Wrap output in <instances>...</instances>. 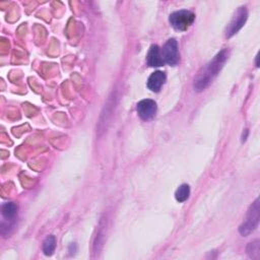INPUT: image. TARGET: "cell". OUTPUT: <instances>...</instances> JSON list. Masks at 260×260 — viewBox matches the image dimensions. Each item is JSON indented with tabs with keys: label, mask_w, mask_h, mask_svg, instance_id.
Listing matches in <instances>:
<instances>
[{
	"label": "cell",
	"mask_w": 260,
	"mask_h": 260,
	"mask_svg": "<svg viewBox=\"0 0 260 260\" xmlns=\"http://www.w3.org/2000/svg\"><path fill=\"white\" fill-rule=\"evenodd\" d=\"M228 56V49H223L219 53H217L211 61H209L204 67L201 68V70L198 72L194 79L193 86L196 91L204 90L211 83L213 78L217 75V73L220 71L223 64L225 63Z\"/></svg>",
	"instance_id": "obj_1"
},
{
	"label": "cell",
	"mask_w": 260,
	"mask_h": 260,
	"mask_svg": "<svg viewBox=\"0 0 260 260\" xmlns=\"http://www.w3.org/2000/svg\"><path fill=\"white\" fill-rule=\"evenodd\" d=\"M259 199L257 198L249 207L243 223L239 228V232L242 236L246 237L250 235L258 226L259 223Z\"/></svg>",
	"instance_id": "obj_2"
},
{
	"label": "cell",
	"mask_w": 260,
	"mask_h": 260,
	"mask_svg": "<svg viewBox=\"0 0 260 260\" xmlns=\"http://www.w3.org/2000/svg\"><path fill=\"white\" fill-rule=\"evenodd\" d=\"M194 20H195V14L192 11L186 10V9L175 11L171 13L169 17V21L171 25L175 29L180 31L187 30L192 25Z\"/></svg>",
	"instance_id": "obj_3"
},
{
	"label": "cell",
	"mask_w": 260,
	"mask_h": 260,
	"mask_svg": "<svg viewBox=\"0 0 260 260\" xmlns=\"http://www.w3.org/2000/svg\"><path fill=\"white\" fill-rule=\"evenodd\" d=\"M160 55L165 64H168L170 66H176L180 61L177 41L175 39H169L162 46Z\"/></svg>",
	"instance_id": "obj_4"
},
{
	"label": "cell",
	"mask_w": 260,
	"mask_h": 260,
	"mask_svg": "<svg viewBox=\"0 0 260 260\" xmlns=\"http://www.w3.org/2000/svg\"><path fill=\"white\" fill-rule=\"evenodd\" d=\"M247 18H248L247 8L245 6L239 7L225 28V38H231L234 35H236L244 26Z\"/></svg>",
	"instance_id": "obj_5"
},
{
	"label": "cell",
	"mask_w": 260,
	"mask_h": 260,
	"mask_svg": "<svg viewBox=\"0 0 260 260\" xmlns=\"http://www.w3.org/2000/svg\"><path fill=\"white\" fill-rule=\"evenodd\" d=\"M137 110V114L138 116L144 120V121H148L150 119H152L155 116L157 107H156V103L152 100H142L137 104L136 107Z\"/></svg>",
	"instance_id": "obj_6"
},
{
	"label": "cell",
	"mask_w": 260,
	"mask_h": 260,
	"mask_svg": "<svg viewBox=\"0 0 260 260\" xmlns=\"http://www.w3.org/2000/svg\"><path fill=\"white\" fill-rule=\"evenodd\" d=\"M166 79H167V76H166L165 72H162V71H154L148 77L147 87L151 91L158 92L160 90L161 86L164 85V83L166 82Z\"/></svg>",
	"instance_id": "obj_7"
},
{
	"label": "cell",
	"mask_w": 260,
	"mask_h": 260,
	"mask_svg": "<svg viewBox=\"0 0 260 260\" xmlns=\"http://www.w3.org/2000/svg\"><path fill=\"white\" fill-rule=\"evenodd\" d=\"M146 61L148 66L150 67H159L162 66L165 63L161 59V55H160V51L157 45H151L148 53L146 55Z\"/></svg>",
	"instance_id": "obj_8"
},
{
	"label": "cell",
	"mask_w": 260,
	"mask_h": 260,
	"mask_svg": "<svg viewBox=\"0 0 260 260\" xmlns=\"http://www.w3.org/2000/svg\"><path fill=\"white\" fill-rule=\"evenodd\" d=\"M2 215L7 220H12L17 214V205L13 202H7L2 205Z\"/></svg>",
	"instance_id": "obj_9"
},
{
	"label": "cell",
	"mask_w": 260,
	"mask_h": 260,
	"mask_svg": "<svg viewBox=\"0 0 260 260\" xmlns=\"http://www.w3.org/2000/svg\"><path fill=\"white\" fill-rule=\"evenodd\" d=\"M190 195V187L188 184H182L175 193V198L179 202H184L189 198Z\"/></svg>",
	"instance_id": "obj_10"
},
{
	"label": "cell",
	"mask_w": 260,
	"mask_h": 260,
	"mask_svg": "<svg viewBox=\"0 0 260 260\" xmlns=\"http://www.w3.org/2000/svg\"><path fill=\"white\" fill-rule=\"evenodd\" d=\"M56 248V238L54 236H49L45 239L43 243V252L45 255L50 256L53 254Z\"/></svg>",
	"instance_id": "obj_11"
},
{
	"label": "cell",
	"mask_w": 260,
	"mask_h": 260,
	"mask_svg": "<svg viewBox=\"0 0 260 260\" xmlns=\"http://www.w3.org/2000/svg\"><path fill=\"white\" fill-rule=\"evenodd\" d=\"M247 253L251 258H257L259 255V241L256 240L250 243L247 247Z\"/></svg>",
	"instance_id": "obj_12"
}]
</instances>
